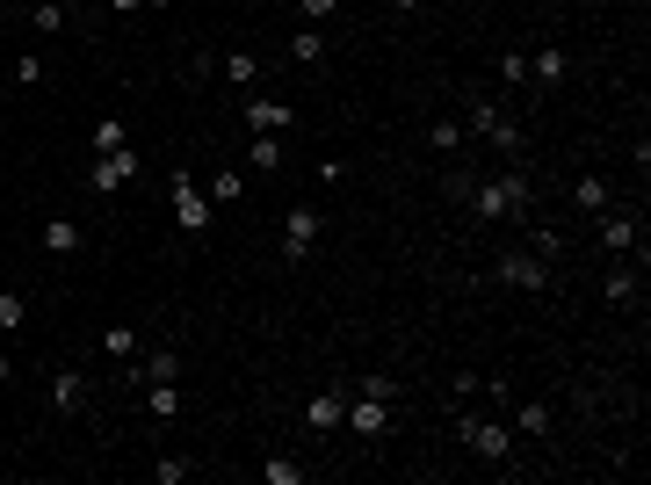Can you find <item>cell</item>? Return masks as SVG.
Instances as JSON below:
<instances>
[{
	"instance_id": "6da1fadb",
	"label": "cell",
	"mask_w": 651,
	"mask_h": 485,
	"mask_svg": "<svg viewBox=\"0 0 651 485\" xmlns=\"http://www.w3.org/2000/svg\"><path fill=\"white\" fill-rule=\"evenodd\" d=\"M529 196H536V181L521 167H507V174H492L485 189H471V210L485 225H500V218H514V210H529Z\"/></svg>"
},
{
	"instance_id": "7a4b0ae2",
	"label": "cell",
	"mask_w": 651,
	"mask_h": 485,
	"mask_svg": "<svg viewBox=\"0 0 651 485\" xmlns=\"http://www.w3.org/2000/svg\"><path fill=\"white\" fill-rule=\"evenodd\" d=\"M471 131H478V138H492L507 160H521V145H529V138H521V124H514V116H507L500 102H492V95H478V102H471Z\"/></svg>"
},
{
	"instance_id": "3957f363",
	"label": "cell",
	"mask_w": 651,
	"mask_h": 485,
	"mask_svg": "<svg viewBox=\"0 0 651 485\" xmlns=\"http://www.w3.org/2000/svg\"><path fill=\"white\" fill-rule=\"evenodd\" d=\"M456 435H463V442H471V449H478V457H485V464H507V457H514V435L500 428V420H478V413H456Z\"/></svg>"
},
{
	"instance_id": "277c9868",
	"label": "cell",
	"mask_w": 651,
	"mask_h": 485,
	"mask_svg": "<svg viewBox=\"0 0 651 485\" xmlns=\"http://www.w3.org/2000/svg\"><path fill=\"white\" fill-rule=\"evenodd\" d=\"M594 218H601V225H594V239H601L608 254H630V247H644V225H637V210H615V203H608V210H594Z\"/></svg>"
},
{
	"instance_id": "5b68a950",
	"label": "cell",
	"mask_w": 651,
	"mask_h": 485,
	"mask_svg": "<svg viewBox=\"0 0 651 485\" xmlns=\"http://www.w3.org/2000/svg\"><path fill=\"white\" fill-rule=\"evenodd\" d=\"M123 181H138V153L123 145V153H95V167H87V189L95 196H116Z\"/></svg>"
},
{
	"instance_id": "8992f818",
	"label": "cell",
	"mask_w": 651,
	"mask_h": 485,
	"mask_svg": "<svg viewBox=\"0 0 651 485\" xmlns=\"http://www.w3.org/2000/svg\"><path fill=\"white\" fill-rule=\"evenodd\" d=\"M174 225L189 232V239H196V232H210V196L196 189L189 174H174Z\"/></svg>"
},
{
	"instance_id": "52a82bcc",
	"label": "cell",
	"mask_w": 651,
	"mask_h": 485,
	"mask_svg": "<svg viewBox=\"0 0 651 485\" xmlns=\"http://www.w3.org/2000/svg\"><path fill=\"white\" fill-rule=\"evenodd\" d=\"M246 131H254V138H283L290 131V102H275V95H246Z\"/></svg>"
},
{
	"instance_id": "ba28073f",
	"label": "cell",
	"mask_w": 651,
	"mask_h": 485,
	"mask_svg": "<svg viewBox=\"0 0 651 485\" xmlns=\"http://www.w3.org/2000/svg\"><path fill=\"white\" fill-rule=\"evenodd\" d=\"M312 247H319V210H312V203H297L290 218H283V261H304Z\"/></svg>"
},
{
	"instance_id": "9c48e42d",
	"label": "cell",
	"mask_w": 651,
	"mask_h": 485,
	"mask_svg": "<svg viewBox=\"0 0 651 485\" xmlns=\"http://www.w3.org/2000/svg\"><path fill=\"white\" fill-rule=\"evenodd\" d=\"M500 283H514V290H550V261L543 254H500Z\"/></svg>"
},
{
	"instance_id": "30bf717a",
	"label": "cell",
	"mask_w": 651,
	"mask_h": 485,
	"mask_svg": "<svg viewBox=\"0 0 651 485\" xmlns=\"http://www.w3.org/2000/svg\"><path fill=\"white\" fill-rule=\"evenodd\" d=\"M340 420H348V391H312V399H304V428L312 435H333Z\"/></svg>"
},
{
	"instance_id": "8fae6325",
	"label": "cell",
	"mask_w": 651,
	"mask_h": 485,
	"mask_svg": "<svg viewBox=\"0 0 651 485\" xmlns=\"http://www.w3.org/2000/svg\"><path fill=\"white\" fill-rule=\"evenodd\" d=\"M348 428H355L362 442H384V435H391V406H384V399H355V406H348Z\"/></svg>"
},
{
	"instance_id": "7c38bea8",
	"label": "cell",
	"mask_w": 651,
	"mask_h": 485,
	"mask_svg": "<svg viewBox=\"0 0 651 485\" xmlns=\"http://www.w3.org/2000/svg\"><path fill=\"white\" fill-rule=\"evenodd\" d=\"M131 384H138V391H145V384H181V355H174V348H152L138 370H131Z\"/></svg>"
},
{
	"instance_id": "4fadbf2b",
	"label": "cell",
	"mask_w": 651,
	"mask_h": 485,
	"mask_svg": "<svg viewBox=\"0 0 651 485\" xmlns=\"http://www.w3.org/2000/svg\"><path fill=\"white\" fill-rule=\"evenodd\" d=\"M37 247H44L51 261H66V254H80V225H73V218H51V225L37 232Z\"/></svg>"
},
{
	"instance_id": "5bb4252c",
	"label": "cell",
	"mask_w": 651,
	"mask_h": 485,
	"mask_svg": "<svg viewBox=\"0 0 651 485\" xmlns=\"http://www.w3.org/2000/svg\"><path fill=\"white\" fill-rule=\"evenodd\" d=\"M565 66H572V58L557 51V44H536V51H529V80H536V87H557V80H565Z\"/></svg>"
},
{
	"instance_id": "9a60e30c",
	"label": "cell",
	"mask_w": 651,
	"mask_h": 485,
	"mask_svg": "<svg viewBox=\"0 0 651 485\" xmlns=\"http://www.w3.org/2000/svg\"><path fill=\"white\" fill-rule=\"evenodd\" d=\"M601 297H608V305H630V297H637V268H630L623 254H615V268L601 276Z\"/></svg>"
},
{
	"instance_id": "2e32d148",
	"label": "cell",
	"mask_w": 651,
	"mask_h": 485,
	"mask_svg": "<svg viewBox=\"0 0 651 485\" xmlns=\"http://www.w3.org/2000/svg\"><path fill=\"white\" fill-rule=\"evenodd\" d=\"M80 399H87V377H80V370H58V377H51V406H58V413H80Z\"/></svg>"
},
{
	"instance_id": "e0dca14e",
	"label": "cell",
	"mask_w": 651,
	"mask_h": 485,
	"mask_svg": "<svg viewBox=\"0 0 651 485\" xmlns=\"http://www.w3.org/2000/svg\"><path fill=\"white\" fill-rule=\"evenodd\" d=\"M290 58H297V66H319V58H326V29H319V22H304L297 37H290Z\"/></svg>"
},
{
	"instance_id": "ac0fdd59",
	"label": "cell",
	"mask_w": 651,
	"mask_h": 485,
	"mask_svg": "<svg viewBox=\"0 0 651 485\" xmlns=\"http://www.w3.org/2000/svg\"><path fill=\"white\" fill-rule=\"evenodd\" d=\"M138 348H145V341H138V326H109V333H102V355H109V362H131Z\"/></svg>"
},
{
	"instance_id": "d6986e66",
	"label": "cell",
	"mask_w": 651,
	"mask_h": 485,
	"mask_svg": "<svg viewBox=\"0 0 651 485\" xmlns=\"http://www.w3.org/2000/svg\"><path fill=\"white\" fill-rule=\"evenodd\" d=\"M145 413L152 420H174L181 413V384H145Z\"/></svg>"
},
{
	"instance_id": "ffe728a7",
	"label": "cell",
	"mask_w": 651,
	"mask_h": 485,
	"mask_svg": "<svg viewBox=\"0 0 651 485\" xmlns=\"http://www.w3.org/2000/svg\"><path fill=\"white\" fill-rule=\"evenodd\" d=\"M572 203H579V210H608V181H601V174H579V181H572Z\"/></svg>"
},
{
	"instance_id": "44dd1931",
	"label": "cell",
	"mask_w": 651,
	"mask_h": 485,
	"mask_svg": "<svg viewBox=\"0 0 651 485\" xmlns=\"http://www.w3.org/2000/svg\"><path fill=\"white\" fill-rule=\"evenodd\" d=\"M29 326V297L22 290H0V333H22Z\"/></svg>"
},
{
	"instance_id": "7402d4cb",
	"label": "cell",
	"mask_w": 651,
	"mask_h": 485,
	"mask_svg": "<svg viewBox=\"0 0 651 485\" xmlns=\"http://www.w3.org/2000/svg\"><path fill=\"white\" fill-rule=\"evenodd\" d=\"M246 160H254V174H275V167H283V138H254Z\"/></svg>"
},
{
	"instance_id": "603a6c76",
	"label": "cell",
	"mask_w": 651,
	"mask_h": 485,
	"mask_svg": "<svg viewBox=\"0 0 651 485\" xmlns=\"http://www.w3.org/2000/svg\"><path fill=\"white\" fill-rule=\"evenodd\" d=\"M225 80H232V87H254V80H261V58H254V51H232V58H225Z\"/></svg>"
},
{
	"instance_id": "cb8c5ba5",
	"label": "cell",
	"mask_w": 651,
	"mask_h": 485,
	"mask_svg": "<svg viewBox=\"0 0 651 485\" xmlns=\"http://www.w3.org/2000/svg\"><path fill=\"white\" fill-rule=\"evenodd\" d=\"M355 399H398V377H384V370H369V377H355Z\"/></svg>"
},
{
	"instance_id": "d4e9b609",
	"label": "cell",
	"mask_w": 651,
	"mask_h": 485,
	"mask_svg": "<svg viewBox=\"0 0 651 485\" xmlns=\"http://www.w3.org/2000/svg\"><path fill=\"white\" fill-rule=\"evenodd\" d=\"M514 420H521V435H536V442L557 428V413H550V406H514Z\"/></svg>"
},
{
	"instance_id": "484cf974",
	"label": "cell",
	"mask_w": 651,
	"mask_h": 485,
	"mask_svg": "<svg viewBox=\"0 0 651 485\" xmlns=\"http://www.w3.org/2000/svg\"><path fill=\"white\" fill-rule=\"evenodd\" d=\"M131 145V131H123V116H102L95 124V153H123Z\"/></svg>"
},
{
	"instance_id": "4316f807",
	"label": "cell",
	"mask_w": 651,
	"mask_h": 485,
	"mask_svg": "<svg viewBox=\"0 0 651 485\" xmlns=\"http://www.w3.org/2000/svg\"><path fill=\"white\" fill-rule=\"evenodd\" d=\"M427 145H434V153H456V145H463V124H456V116H442V124H427Z\"/></svg>"
},
{
	"instance_id": "83f0119b",
	"label": "cell",
	"mask_w": 651,
	"mask_h": 485,
	"mask_svg": "<svg viewBox=\"0 0 651 485\" xmlns=\"http://www.w3.org/2000/svg\"><path fill=\"white\" fill-rule=\"evenodd\" d=\"M203 196H210V203H239V196H246V174H210Z\"/></svg>"
},
{
	"instance_id": "f1b7e54d",
	"label": "cell",
	"mask_w": 651,
	"mask_h": 485,
	"mask_svg": "<svg viewBox=\"0 0 651 485\" xmlns=\"http://www.w3.org/2000/svg\"><path fill=\"white\" fill-rule=\"evenodd\" d=\"M261 478H268V485H304V464H290V457H268V464H261Z\"/></svg>"
},
{
	"instance_id": "f546056e",
	"label": "cell",
	"mask_w": 651,
	"mask_h": 485,
	"mask_svg": "<svg viewBox=\"0 0 651 485\" xmlns=\"http://www.w3.org/2000/svg\"><path fill=\"white\" fill-rule=\"evenodd\" d=\"M521 80H529V51H507L500 58V87H521Z\"/></svg>"
},
{
	"instance_id": "4dcf8cb0",
	"label": "cell",
	"mask_w": 651,
	"mask_h": 485,
	"mask_svg": "<svg viewBox=\"0 0 651 485\" xmlns=\"http://www.w3.org/2000/svg\"><path fill=\"white\" fill-rule=\"evenodd\" d=\"M196 464L189 457H160V464H152V478H160V485H181V478H189Z\"/></svg>"
},
{
	"instance_id": "1f68e13d",
	"label": "cell",
	"mask_w": 651,
	"mask_h": 485,
	"mask_svg": "<svg viewBox=\"0 0 651 485\" xmlns=\"http://www.w3.org/2000/svg\"><path fill=\"white\" fill-rule=\"evenodd\" d=\"M29 22H37V29H44V37H51V29H58V22H66V8H58V0H37V8H29Z\"/></svg>"
},
{
	"instance_id": "d6a6232c",
	"label": "cell",
	"mask_w": 651,
	"mask_h": 485,
	"mask_svg": "<svg viewBox=\"0 0 651 485\" xmlns=\"http://www.w3.org/2000/svg\"><path fill=\"white\" fill-rule=\"evenodd\" d=\"M297 15H304V22H333L340 0H297Z\"/></svg>"
},
{
	"instance_id": "836d02e7",
	"label": "cell",
	"mask_w": 651,
	"mask_h": 485,
	"mask_svg": "<svg viewBox=\"0 0 651 485\" xmlns=\"http://www.w3.org/2000/svg\"><path fill=\"white\" fill-rule=\"evenodd\" d=\"M391 8H398V15H420V8H427V0H391Z\"/></svg>"
},
{
	"instance_id": "e575fe53",
	"label": "cell",
	"mask_w": 651,
	"mask_h": 485,
	"mask_svg": "<svg viewBox=\"0 0 651 485\" xmlns=\"http://www.w3.org/2000/svg\"><path fill=\"white\" fill-rule=\"evenodd\" d=\"M131 8H145V0H116V15H131Z\"/></svg>"
},
{
	"instance_id": "d590c367",
	"label": "cell",
	"mask_w": 651,
	"mask_h": 485,
	"mask_svg": "<svg viewBox=\"0 0 651 485\" xmlns=\"http://www.w3.org/2000/svg\"><path fill=\"white\" fill-rule=\"evenodd\" d=\"M8 377H15V362H8V355H0V384H8Z\"/></svg>"
},
{
	"instance_id": "8d00e7d4",
	"label": "cell",
	"mask_w": 651,
	"mask_h": 485,
	"mask_svg": "<svg viewBox=\"0 0 651 485\" xmlns=\"http://www.w3.org/2000/svg\"><path fill=\"white\" fill-rule=\"evenodd\" d=\"M145 8H174V0H145Z\"/></svg>"
},
{
	"instance_id": "74e56055",
	"label": "cell",
	"mask_w": 651,
	"mask_h": 485,
	"mask_svg": "<svg viewBox=\"0 0 651 485\" xmlns=\"http://www.w3.org/2000/svg\"><path fill=\"white\" fill-rule=\"evenodd\" d=\"M58 8H73V0H58Z\"/></svg>"
}]
</instances>
